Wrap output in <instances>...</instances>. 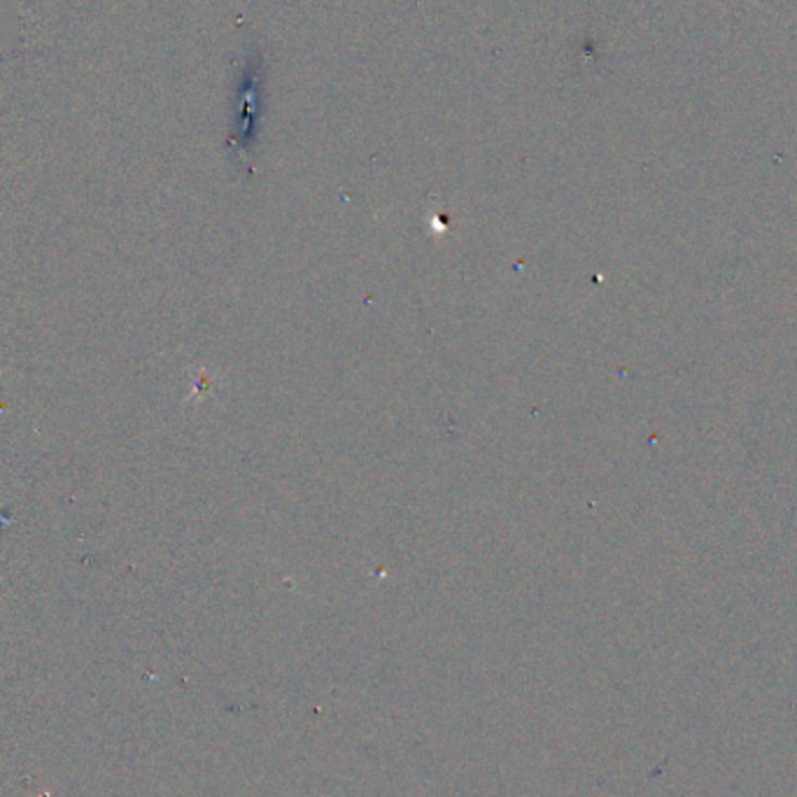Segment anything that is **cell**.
I'll return each mask as SVG.
<instances>
[{
    "mask_svg": "<svg viewBox=\"0 0 797 797\" xmlns=\"http://www.w3.org/2000/svg\"><path fill=\"white\" fill-rule=\"evenodd\" d=\"M262 59L250 56L248 71L243 77L241 89V129H238L236 140H241V150H248L254 136V124L260 115V91H262Z\"/></svg>",
    "mask_w": 797,
    "mask_h": 797,
    "instance_id": "cell-1",
    "label": "cell"
}]
</instances>
